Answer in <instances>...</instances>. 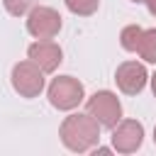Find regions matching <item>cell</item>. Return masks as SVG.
I'll list each match as a JSON object with an SVG mask.
<instances>
[{
	"instance_id": "6da1fadb",
	"label": "cell",
	"mask_w": 156,
	"mask_h": 156,
	"mask_svg": "<svg viewBox=\"0 0 156 156\" xmlns=\"http://www.w3.org/2000/svg\"><path fill=\"white\" fill-rule=\"evenodd\" d=\"M100 124L85 112V115H80V112H76V115H68L63 122H61V127H58V136H61V141H63V146L68 149V151H73V154H85V151H90V149H95L98 146V141H100Z\"/></svg>"
},
{
	"instance_id": "7a4b0ae2",
	"label": "cell",
	"mask_w": 156,
	"mask_h": 156,
	"mask_svg": "<svg viewBox=\"0 0 156 156\" xmlns=\"http://www.w3.org/2000/svg\"><path fill=\"white\" fill-rule=\"evenodd\" d=\"M46 98L51 102V107L56 110H63V112H71L76 110L83 98H85V88L78 78L73 76H58L49 83V90H46Z\"/></svg>"
},
{
	"instance_id": "3957f363",
	"label": "cell",
	"mask_w": 156,
	"mask_h": 156,
	"mask_svg": "<svg viewBox=\"0 0 156 156\" xmlns=\"http://www.w3.org/2000/svg\"><path fill=\"white\" fill-rule=\"evenodd\" d=\"M85 112L105 129H112L119 119H122V102L112 90H98L88 98L85 102Z\"/></svg>"
},
{
	"instance_id": "277c9868",
	"label": "cell",
	"mask_w": 156,
	"mask_h": 156,
	"mask_svg": "<svg viewBox=\"0 0 156 156\" xmlns=\"http://www.w3.org/2000/svg\"><path fill=\"white\" fill-rule=\"evenodd\" d=\"M10 80H12L15 93H20L22 98H37L44 90V71L29 58L12 66Z\"/></svg>"
},
{
	"instance_id": "5b68a950",
	"label": "cell",
	"mask_w": 156,
	"mask_h": 156,
	"mask_svg": "<svg viewBox=\"0 0 156 156\" xmlns=\"http://www.w3.org/2000/svg\"><path fill=\"white\" fill-rule=\"evenodd\" d=\"M61 15L54 7L46 5H34L27 12V32L34 39H54L61 32Z\"/></svg>"
},
{
	"instance_id": "8992f818",
	"label": "cell",
	"mask_w": 156,
	"mask_h": 156,
	"mask_svg": "<svg viewBox=\"0 0 156 156\" xmlns=\"http://www.w3.org/2000/svg\"><path fill=\"white\" fill-rule=\"evenodd\" d=\"M110 132H112V149L117 154H134L144 141V124L136 119H119Z\"/></svg>"
},
{
	"instance_id": "52a82bcc",
	"label": "cell",
	"mask_w": 156,
	"mask_h": 156,
	"mask_svg": "<svg viewBox=\"0 0 156 156\" xmlns=\"http://www.w3.org/2000/svg\"><path fill=\"white\" fill-rule=\"evenodd\" d=\"M146 80H149V73L139 61H124L115 71V83L124 95H139L146 88Z\"/></svg>"
},
{
	"instance_id": "ba28073f",
	"label": "cell",
	"mask_w": 156,
	"mask_h": 156,
	"mask_svg": "<svg viewBox=\"0 0 156 156\" xmlns=\"http://www.w3.org/2000/svg\"><path fill=\"white\" fill-rule=\"evenodd\" d=\"M27 56H29V61H34L44 73H54V71L61 66V61H63L61 46H58L56 41H51V39H37L34 44H29Z\"/></svg>"
},
{
	"instance_id": "9c48e42d",
	"label": "cell",
	"mask_w": 156,
	"mask_h": 156,
	"mask_svg": "<svg viewBox=\"0 0 156 156\" xmlns=\"http://www.w3.org/2000/svg\"><path fill=\"white\" fill-rule=\"evenodd\" d=\"M136 54H139L146 63H156V27L144 29L141 41H139V46H136Z\"/></svg>"
},
{
	"instance_id": "30bf717a",
	"label": "cell",
	"mask_w": 156,
	"mask_h": 156,
	"mask_svg": "<svg viewBox=\"0 0 156 156\" xmlns=\"http://www.w3.org/2000/svg\"><path fill=\"white\" fill-rule=\"evenodd\" d=\"M141 34H144V29H141L139 24H127V27L119 32V44H122V49H124V51H136V46H139V41H141Z\"/></svg>"
},
{
	"instance_id": "8fae6325",
	"label": "cell",
	"mask_w": 156,
	"mask_h": 156,
	"mask_svg": "<svg viewBox=\"0 0 156 156\" xmlns=\"http://www.w3.org/2000/svg\"><path fill=\"white\" fill-rule=\"evenodd\" d=\"M63 2H66V7H68L73 15H78V17H90V15H95L98 7H100V0H63Z\"/></svg>"
},
{
	"instance_id": "7c38bea8",
	"label": "cell",
	"mask_w": 156,
	"mask_h": 156,
	"mask_svg": "<svg viewBox=\"0 0 156 156\" xmlns=\"http://www.w3.org/2000/svg\"><path fill=\"white\" fill-rule=\"evenodd\" d=\"M37 2H39V0H2L5 10H7L12 17H22V15H27Z\"/></svg>"
},
{
	"instance_id": "4fadbf2b",
	"label": "cell",
	"mask_w": 156,
	"mask_h": 156,
	"mask_svg": "<svg viewBox=\"0 0 156 156\" xmlns=\"http://www.w3.org/2000/svg\"><path fill=\"white\" fill-rule=\"evenodd\" d=\"M144 2H146V10H149V12L156 17V0H144Z\"/></svg>"
},
{
	"instance_id": "5bb4252c",
	"label": "cell",
	"mask_w": 156,
	"mask_h": 156,
	"mask_svg": "<svg viewBox=\"0 0 156 156\" xmlns=\"http://www.w3.org/2000/svg\"><path fill=\"white\" fill-rule=\"evenodd\" d=\"M110 151H112V149H107V146H95V156H98V154L105 156V154H110Z\"/></svg>"
},
{
	"instance_id": "9a60e30c",
	"label": "cell",
	"mask_w": 156,
	"mask_h": 156,
	"mask_svg": "<svg viewBox=\"0 0 156 156\" xmlns=\"http://www.w3.org/2000/svg\"><path fill=\"white\" fill-rule=\"evenodd\" d=\"M149 78H151V90H154V98H156V73L149 76Z\"/></svg>"
},
{
	"instance_id": "2e32d148",
	"label": "cell",
	"mask_w": 156,
	"mask_h": 156,
	"mask_svg": "<svg viewBox=\"0 0 156 156\" xmlns=\"http://www.w3.org/2000/svg\"><path fill=\"white\" fill-rule=\"evenodd\" d=\"M154 144H156V127H154Z\"/></svg>"
},
{
	"instance_id": "e0dca14e",
	"label": "cell",
	"mask_w": 156,
	"mask_h": 156,
	"mask_svg": "<svg viewBox=\"0 0 156 156\" xmlns=\"http://www.w3.org/2000/svg\"><path fill=\"white\" fill-rule=\"evenodd\" d=\"M132 2H144V0H132Z\"/></svg>"
}]
</instances>
